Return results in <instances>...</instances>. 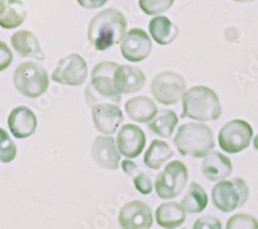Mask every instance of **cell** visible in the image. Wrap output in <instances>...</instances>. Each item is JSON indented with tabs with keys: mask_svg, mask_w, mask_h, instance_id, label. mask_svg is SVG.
Returning a JSON list of instances; mask_svg holds the SVG:
<instances>
[{
	"mask_svg": "<svg viewBox=\"0 0 258 229\" xmlns=\"http://www.w3.org/2000/svg\"><path fill=\"white\" fill-rule=\"evenodd\" d=\"M193 228L195 229H206V228L220 229L221 222L217 218L212 217V216H207V217H203V218L197 220L195 225H193Z\"/></svg>",
	"mask_w": 258,
	"mask_h": 229,
	"instance_id": "cell-32",
	"label": "cell"
},
{
	"mask_svg": "<svg viewBox=\"0 0 258 229\" xmlns=\"http://www.w3.org/2000/svg\"><path fill=\"white\" fill-rule=\"evenodd\" d=\"M117 145L119 152L124 157L137 158L145 149V132L137 125L125 124L118 132Z\"/></svg>",
	"mask_w": 258,
	"mask_h": 229,
	"instance_id": "cell-14",
	"label": "cell"
},
{
	"mask_svg": "<svg viewBox=\"0 0 258 229\" xmlns=\"http://www.w3.org/2000/svg\"><path fill=\"white\" fill-rule=\"evenodd\" d=\"M182 100V118L207 122L221 117L222 108L218 95L206 86L192 87L185 92Z\"/></svg>",
	"mask_w": 258,
	"mask_h": 229,
	"instance_id": "cell-2",
	"label": "cell"
},
{
	"mask_svg": "<svg viewBox=\"0 0 258 229\" xmlns=\"http://www.w3.org/2000/svg\"><path fill=\"white\" fill-rule=\"evenodd\" d=\"M152 50V41L149 35L141 28L129 30L121 43L122 56L132 62H141L145 60Z\"/></svg>",
	"mask_w": 258,
	"mask_h": 229,
	"instance_id": "cell-11",
	"label": "cell"
},
{
	"mask_svg": "<svg viewBox=\"0 0 258 229\" xmlns=\"http://www.w3.org/2000/svg\"><path fill=\"white\" fill-rule=\"evenodd\" d=\"M249 197L248 186L243 179L234 178L231 181L217 183L212 189V199L218 210L229 213L243 206Z\"/></svg>",
	"mask_w": 258,
	"mask_h": 229,
	"instance_id": "cell-6",
	"label": "cell"
},
{
	"mask_svg": "<svg viewBox=\"0 0 258 229\" xmlns=\"http://www.w3.org/2000/svg\"><path fill=\"white\" fill-rule=\"evenodd\" d=\"M8 124L15 137L27 138L35 132L37 120L34 113L29 108L20 106L10 113Z\"/></svg>",
	"mask_w": 258,
	"mask_h": 229,
	"instance_id": "cell-17",
	"label": "cell"
},
{
	"mask_svg": "<svg viewBox=\"0 0 258 229\" xmlns=\"http://www.w3.org/2000/svg\"><path fill=\"white\" fill-rule=\"evenodd\" d=\"M173 156L174 152L167 142L159 139H153L145 154L144 162L148 168L157 171Z\"/></svg>",
	"mask_w": 258,
	"mask_h": 229,
	"instance_id": "cell-26",
	"label": "cell"
},
{
	"mask_svg": "<svg viewBox=\"0 0 258 229\" xmlns=\"http://www.w3.org/2000/svg\"><path fill=\"white\" fill-rule=\"evenodd\" d=\"M149 31L156 43L161 46L173 43L179 34L178 27L163 16H157L150 21Z\"/></svg>",
	"mask_w": 258,
	"mask_h": 229,
	"instance_id": "cell-21",
	"label": "cell"
},
{
	"mask_svg": "<svg viewBox=\"0 0 258 229\" xmlns=\"http://www.w3.org/2000/svg\"><path fill=\"white\" fill-rule=\"evenodd\" d=\"M13 62V53L4 41L0 40V71L7 69Z\"/></svg>",
	"mask_w": 258,
	"mask_h": 229,
	"instance_id": "cell-31",
	"label": "cell"
},
{
	"mask_svg": "<svg viewBox=\"0 0 258 229\" xmlns=\"http://www.w3.org/2000/svg\"><path fill=\"white\" fill-rule=\"evenodd\" d=\"M156 222L163 228H177L186 220V214L178 202H164L160 204L155 213Z\"/></svg>",
	"mask_w": 258,
	"mask_h": 229,
	"instance_id": "cell-22",
	"label": "cell"
},
{
	"mask_svg": "<svg viewBox=\"0 0 258 229\" xmlns=\"http://www.w3.org/2000/svg\"><path fill=\"white\" fill-rule=\"evenodd\" d=\"M227 229H258V221L250 216L245 214L234 215L228 219L226 223Z\"/></svg>",
	"mask_w": 258,
	"mask_h": 229,
	"instance_id": "cell-30",
	"label": "cell"
},
{
	"mask_svg": "<svg viewBox=\"0 0 258 229\" xmlns=\"http://www.w3.org/2000/svg\"><path fill=\"white\" fill-rule=\"evenodd\" d=\"M119 224L125 229H147L153 224L150 206L140 200L126 203L120 211Z\"/></svg>",
	"mask_w": 258,
	"mask_h": 229,
	"instance_id": "cell-12",
	"label": "cell"
},
{
	"mask_svg": "<svg viewBox=\"0 0 258 229\" xmlns=\"http://www.w3.org/2000/svg\"><path fill=\"white\" fill-rule=\"evenodd\" d=\"M128 117L139 123H149L157 114L155 102L147 96H138L129 99L125 105Z\"/></svg>",
	"mask_w": 258,
	"mask_h": 229,
	"instance_id": "cell-20",
	"label": "cell"
},
{
	"mask_svg": "<svg viewBox=\"0 0 258 229\" xmlns=\"http://www.w3.org/2000/svg\"><path fill=\"white\" fill-rule=\"evenodd\" d=\"M78 4L87 10H94L103 7L109 0H77Z\"/></svg>",
	"mask_w": 258,
	"mask_h": 229,
	"instance_id": "cell-33",
	"label": "cell"
},
{
	"mask_svg": "<svg viewBox=\"0 0 258 229\" xmlns=\"http://www.w3.org/2000/svg\"><path fill=\"white\" fill-rule=\"evenodd\" d=\"M235 3H250V2H254V0H233Z\"/></svg>",
	"mask_w": 258,
	"mask_h": 229,
	"instance_id": "cell-36",
	"label": "cell"
},
{
	"mask_svg": "<svg viewBox=\"0 0 258 229\" xmlns=\"http://www.w3.org/2000/svg\"><path fill=\"white\" fill-rule=\"evenodd\" d=\"M91 155L100 168L117 171L120 154L116 148V141L112 136H98L92 143Z\"/></svg>",
	"mask_w": 258,
	"mask_h": 229,
	"instance_id": "cell-15",
	"label": "cell"
},
{
	"mask_svg": "<svg viewBox=\"0 0 258 229\" xmlns=\"http://www.w3.org/2000/svg\"><path fill=\"white\" fill-rule=\"evenodd\" d=\"M88 75V66L79 54H71L62 58L52 73V80L62 85L80 86Z\"/></svg>",
	"mask_w": 258,
	"mask_h": 229,
	"instance_id": "cell-10",
	"label": "cell"
},
{
	"mask_svg": "<svg viewBox=\"0 0 258 229\" xmlns=\"http://www.w3.org/2000/svg\"><path fill=\"white\" fill-rule=\"evenodd\" d=\"M202 171L209 181L217 182L231 175L232 164L223 154L219 152H209L203 161Z\"/></svg>",
	"mask_w": 258,
	"mask_h": 229,
	"instance_id": "cell-18",
	"label": "cell"
},
{
	"mask_svg": "<svg viewBox=\"0 0 258 229\" xmlns=\"http://www.w3.org/2000/svg\"><path fill=\"white\" fill-rule=\"evenodd\" d=\"M208 202V195L203 187L196 182H192L181 201V206L189 214H199L206 209Z\"/></svg>",
	"mask_w": 258,
	"mask_h": 229,
	"instance_id": "cell-25",
	"label": "cell"
},
{
	"mask_svg": "<svg viewBox=\"0 0 258 229\" xmlns=\"http://www.w3.org/2000/svg\"><path fill=\"white\" fill-rule=\"evenodd\" d=\"M253 145H254V148L258 151V134L254 137V140H253Z\"/></svg>",
	"mask_w": 258,
	"mask_h": 229,
	"instance_id": "cell-34",
	"label": "cell"
},
{
	"mask_svg": "<svg viewBox=\"0 0 258 229\" xmlns=\"http://www.w3.org/2000/svg\"><path fill=\"white\" fill-rule=\"evenodd\" d=\"M178 122V117L173 111L160 110L157 112L154 118L149 122L148 127L155 134L168 138L173 135Z\"/></svg>",
	"mask_w": 258,
	"mask_h": 229,
	"instance_id": "cell-24",
	"label": "cell"
},
{
	"mask_svg": "<svg viewBox=\"0 0 258 229\" xmlns=\"http://www.w3.org/2000/svg\"><path fill=\"white\" fill-rule=\"evenodd\" d=\"M187 182L188 171L186 165L179 160L171 161L156 178V194L161 199H174L185 189Z\"/></svg>",
	"mask_w": 258,
	"mask_h": 229,
	"instance_id": "cell-7",
	"label": "cell"
},
{
	"mask_svg": "<svg viewBox=\"0 0 258 229\" xmlns=\"http://www.w3.org/2000/svg\"><path fill=\"white\" fill-rule=\"evenodd\" d=\"M27 13L21 0H5V9L0 14V27L14 29L23 24Z\"/></svg>",
	"mask_w": 258,
	"mask_h": 229,
	"instance_id": "cell-23",
	"label": "cell"
},
{
	"mask_svg": "<svg viewBox=\"0 0 258 229\" xmlns=\"http://www.w3.org/2000/svg\"><path fill=\"white\" fill-rule=\"evenodd\" d=\"M127 21L124 15L115 9H107L90 21L88 39L97 51H104L117 44L124 37Z\"/></svg>",
	"mask_w": 258,
	"mask_h": 229,
	"instance_id": "cell-1",
	"label": "cell"
},
{
	"mask_svg": "<svg viewBox=\"0 0 258 229\" xmlns=\"http://www.w3.org/2000/svg\"><path fill=\"white\" fill-rule=\"evenodd\" d=\"M16 89L26 97L37 98L49 87V77L46 69L34 62H24L14 72Z\"/></svg>",
	"mask_w": 258,
	"mask_h": 229,
	"instance_id": "cell-5",
	"label": "cell"
},
{
	"mask_svg": "<svg viewBox=\"0 0 258 229\" xmlns=\"http://www.w3.org/2000/svg\"><path fill=\"white\" fill-rule=\"evenodd\" d=\"M122 170L129 176L133 177L134 184L136 186L137 190L144 194H150L152 192V180L147 174L141 172L139 170V166L132 160H124L122 162Z\"/></svg>",
	"mask_w": 258,
	"mask_h": 229,
	"instance_id": "cell-27",
	"label": "cell"
},
{
	"mask_svg": "<svg viewBox=\"0 0 258 229\" xmlns=\"http://www.w3.org/2000/svg\"><path fill=\"white\" fill-rule=\"evenodd\" d=\"M253 136L251 125L244 120H232L226 123L218 134L219 145L229 154L239 153L249 147Z\"/></svg>",
	"mask_w": 258,
	"mask_h": 229,
	"instance_id": "cell-8",
	"label": "cell"
},
{
	"mask_svg": "<svg viewBox=\"0 0 258 229\" xmlns=\"http://www.w3.org/2000/svg\"><path fill=\"white\" fill-rule=\"evenodd\" d=\"M118 64L115 62L104 61L96 64L92 71L91 82L86 90V98L90 106L99 101H112L119 105L121 94L116 90L114 73Z\"/></svg>",
	"mask_w": 258,
	"mask_h": 229,
	"instance_id": "cell-4",
	"label": "cell"
},
{
	"mask_svg": "<svg viewBox=\"0 0 258 229\" xmlns=\"http://www.w3.org/2000/svg\"><path fill=\"white\" fill-rule=\"evenodd\" d=\"M92 118L95 128L106 135H112L123 122V114L118 105L99 102L92 108Z\"/></svg>",
	"mask_w": 258,
	"mask_h": 229,
	"instance_id": "cell-13",
	"label": "cell"
},
{
	"mask_svg": "<svg viewBox=\"0 0 258 229\" xmlns=\"http://www.w3.org/2000/svg\"><path fill=\"white\" fill-rule=\"evenodd\" d=\"M11 43L13 48L23 57L45 60V54L41 50L36 36L28 30H20L12 35Z\"/></svg>",
	"mask_w": 258,
	"mask_h": 229,
	"instance_id": "cell-19",
	"label": "cell"
},
{
	"mask_svg": "<svg viewBox=\"0 0 258 229\" xmlns=\"http://www.w3.org/2000/svg\"><path fill=\"white\" fill-rule=\"evenodd\" d=\"M174 142L183 156L204 158L215 147L213 132L205 124L190 122L179 127Z\"/></svg>",
	"mask_w": 258,
	"mask_h": 229,
	"instance_id": "cell-3",
	"label": "cell"
},
{
	"mask_svg": "<svg viewBox=\"0 0 258 229\" xmlns=\"http://www.w3.org/2000/svg\"><path fill=\"white\" fill-rule=\"evenodd\" d=\"M17 156V147L10 138L8 132L0 128V161L4 163L12 162Z\"/></svg>",
	"mask_w": 258,
	"mask_h": 229,
	"instance_id": "cell-29",
	"label": "cell"
},
{
	"mask_svg": "<svg viewBox=\"0 0 258 229\" xmlns=\"http://www.w3.org/2000/svg\"><path fill=\"white\" fill-rule=\"evenodd\" d=\"M114 83L120 94L137 93L145 86L146 75L138 67L118 65L114 73Z\"/></svg>",
	"mask_w": 258,
	"mask_h": 229,
	"instance_id": "cell-16",
	"label": "cell"
},
{
	"mask_svg": "<svg viewBox=\"0 0 258 229\" xmlns=\"http://www.w3.org/2000/svg\"><path fill=\"white\" fill-rule=\"evenodd\" d=\"M4 9H5V0H0V14L3 13Z\"/></svg>",
	"mask_w": 258,
	"mask_h": 229,
	"instance_id": "cell-35",
	"label": "cell"
},
{
	"mask_svg": "<svg viewBox=\"0 0 258 229\" xmlns=\"http://www.w3.org/2000/svg\"><path fill=\"white\" fill-rule=\"evenodd\" d=\"M174 3L175 0H139V6L145 14L155 16L168 11Z\"/></svg>",
	"mask_w": 258,
	"mask_h": 229,
	"instance_id": "cell-28",
	"label": "cell"
},
{
	"mask_svg": "<svg viewBox=\"0 0 258 229\" xmlns=\"http://www.w3.org/2000/svg\"><path fill=\"white\" fill-rule=\"evenodd\" d=\"M151 92L161 105L173 106L178 103L185 94L186 83L178 73L164 71L154 78Z\"/></svg>",
	"mask_w": 258,
	"mask_h": 229,
	"instance_id": "cell-9",
	"label": "cell"
}]
</instances>
